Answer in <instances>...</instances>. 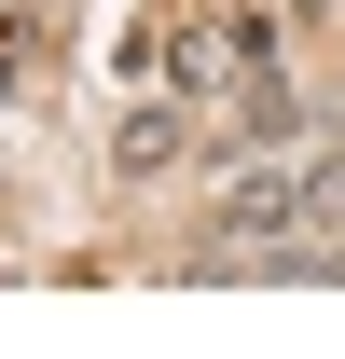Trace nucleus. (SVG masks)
I'll use <instances>...</instances> for the list:
<instances>
[{
	"mask_svg": "<svg viewBox=\"0 0 345 359\" xmlns=\"http://www.w3.org/2000/svg\"><path fill=\"white\" fill-rule=\"evenodd\" d=\"M276 235H304V152H249L221 180V208H208L194 249H276Z\"/></svg>",
	"mask_w": 345,
	"mask_h": 359,
	"instance_id": "obj_1",
	"label": "nucleus"
},
{
	"mask_svg": "<svg viewBox=\"0 0 345 359\" xmlns=\"http://www.w3.org/2000/svg\"><path fill=\"white\" fill-rule=\"evenodd\" d=\"M208 152H304V97L276 83V69H249V83L221 97V138Z\"/></svg>",
	"mask_w": 345,
	"mask_h": 359,
	"instance_id": "obj_2",
	"label": "nucleus"
},
{
	"mask_svg": "<svg viewBox=\"0 0 345 359\" xmlns=\"http://www.w3.org/2000/svg\"><path fill=\"white\" fill-rule=\"evenodd\" d=\"M180 152H194V111H180V97H138L125 125H111V166H125V180H166Z\"/></svg>",
	"mask_w": 345,
	"mask_h": 359,
	"instance_id": "obj_3",
	"label": "nucleus"
},
{
	"mask_svg": "<svg viewBox=\"0 0 345 359\" xmlns=\"http://www.w3.org/2000/svg\"><path fill=\"white\" fill-rule=\"evenodd\" d=\"M304 249H345V111H332V138L304 152Z\"/></svg>",
	"mask_w": 345,
	"mask_h": 359,
	"instance_id": "obj_4",
	"label": "nucleus"
},
{
	"mask_svg": "<svg viewBox=\"0 0 345 359\" xmlns=\"http://www.w3.org/2000/svg\"><path fill=\"white\" fill-rule=\"evenodd\" d=\"M166 83L194 97V111H208V97L235 83V28H166Z\"/></svg>",
	"mask_w": 345,
	"mask_h": 359,
	"instance_id": "obj_5",
	"label": "nucleus"
}]
</instances>
